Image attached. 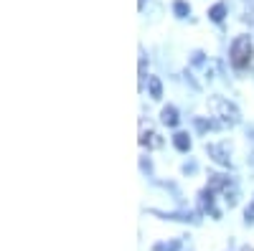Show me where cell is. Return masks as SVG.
<instances>
[{"instance_id":"cell-1","label":"cell","mask_w":254,"mask_h":251,"mask_svg":"<svg viewBox=\"0 0 254 251\" xmlns=\"http://www.w3.org/2000/svg\"><path fill=\"white\" fill-rule=\"evenodd\" d=\"M229 58L234 69H247L254 58V51H252V38L249 36H237L231 41V49H229Z\"/></svg>"},{"instance_id":"cell-15","label":"cell","mask_w":254,"mask_h":251,"mask_svg":"<svg viewBox=\"0 0 254 251\" xmlns=\"http://www.w3.org/2000/svg\"><path fill=\"white\" fill-rule=\"evenodd\" d=\"M242 251H254V246H242Z\"/></svg>"},{"instance_id":"cell-14","label":"cell","mask_w":254,"mask_h":251,"mask_svg":"<svg viewBox=\"0 0 254 251\" xmlns=\"http://www.w3.org/2000/svg\"><path fill=\"white\" fill-rule=\"evenodd\" d=\"M244 221H247V223H254V201L249 203V208L244 211Z\"/></svg>"},{"instance_id":"cell-2","label":"cell","mask_w":254,"mask_h":251,"mask_svg":"<svg viewBox=\"0 0 254 251\" xmlns=\"http://www.w3.org/2000/svg\"><path fill=\"white\" fill-rule=\"evenodd\" d=\"M208 109L214 112V117H219L224 124H237L239 122V109L224 97H211L208 99Z\"/></svg>"},{"instance_id":"cell-4","label":"cell","mask_w":254,"mask_h":251,"mask_svg":"<svg viewBox=\"0 0 254 251\" xmlns=\"http://www.w3.org/2000/svg\"><path fill=\"white\" fill-rule=\"evenodd\" d=\"M206 152H208V157H214L219 165H231V160H229V155H231V145L229 142H211V145H206Z\"/></svg>"},{"instance_id":"cell-13","label":"cell","mask_w":254,"mask_h":251,"mask_svg":"<svg viewBox=\"0 0 254 251\" xmlns=\"http://www.w3.org/2000/svg\"><path fill=\"white\" fill-rule=\"evenodd\" d=\"M181 241H168V244H155V251H178Z\"/></svg>"},{"instance_id":"cell-10","label":"cell","mask_w":254,"mask_h":251,"mask_svg":"<svg viewBox=\"0 0 254 251\" xmlns=\"http://www.w3.org/2000/svg\"><path fill=\"white\" fill-rule=\"evenodd\" d=\"M224 15H226V5H224V3H216L214 8L208 10V18L214 20V23H221V20H224Z\"/></svg>"},{"instance_id":"cell-9","label":"cell","mask_w":254,"mask_h":251,"mask_svg":"<svg viewBox=\"0 0 254 251\" xmlns=\"http://www.w3.org/2000/svg\"><path fill=\"white\" fill-rule=\"evenodd\" d=\"M147 87H150V97L153 99H160L163 97V84L158 76H147Z\"/></svg>"},{"instance_id":"cell-6","label":"cell","mask_w":254,"mask_h":251,"mask_svg":"<svg viewBox=\"0 0 254 251\" xmlns=\"http://www.w3.org/2000/svg\"><path fill=\"white\" fill-rule=\"evenodd\" d=\"M214 196H216V193H214V191H208V188H206V191H201V196H198V198H201L203 211H208V213L214 216V218H219L221 213H219V208L214 205Z\"/></svg>"},{"instance_id":"cell-12","label":"cell","mask_w":254,"mask_h":251,"mask_svg":"<svg viewBox=\"0 0 254 251\" xmlns=\"http://www.w3.org/2000/svg\"><path fill=\"white\" fill-rule=\"evenodd\" d=\"M193 122H196V127H198L201 132H206V130H216V127H219V122H214V119H201V117H196Z\"/></svg>"},{"instance_id":"cell-8","label":"cell","mask_w":254,"mask_h":251,"mask_svg":"<svg viewBox=\"0 0 254 251\" xmlns=\"http://www.w3.org/2000/svg\"><path fill=\"white\" fill-rule=\"evenodd\" d=\"M173 145H176L181 152H186V150H190V137L186 132H176L173 135Z\"/></svg>"},{"instance_id":"cell-11","label":"cell","mask_w":254,"mask_h":251,"mask_svg":"<svg viewBox=\"0 0 254 251\" xmlns=\"http://www.w3.org/2000/svg\"><path fill=\"white\" fill-rule=\"evenodd\" d=\"M173 13H176L178 18H186V15L190 13V5L186 3V0H176V3H173Z\"/></svg>"},{"instance_id":"cell-5","label":"cell","mask_w":254,"mask_h":251,"mask_svg":"<svg viewBox=\"0 0 254 251\" xmlns=\"http://www.w3.org/2000/svg\"><path fill=\"white\" fill-rule=\"evenodd\" d=\"M231 188V180L226 178V175H219V173H211L208 175V191H214V193H226Z\"/></svg>"},{"instance_id":"cell-3","label":"cell","mask_w":254,"mask_h":251,"mask_svg":"<svg viewBox=\"0 0 254 251\" xmlns=\"http://www.w3.org/2000/svg\"><path fill=\"white\" fill-rule=\"evenodd\" d=\"M140 145H145V148H150V150L163 148V140H160V135L153 130L150 122H140Z\"/></svg>"},{"instance_id":"cell-7","label":"cell","mask_w":254,"mask_h":251,"mask_svg":"<svg viewBox=\"0 0 254 251\" xmlns=\"http://www.w3.org/2000/svg\"><path fill=\"white\" fill-rule=\"evenodd\" d=\"M160 117H163V122L168 124V127H178V109L173 107V104H168V107H163Z\"/></svg>"}]
</instances>
